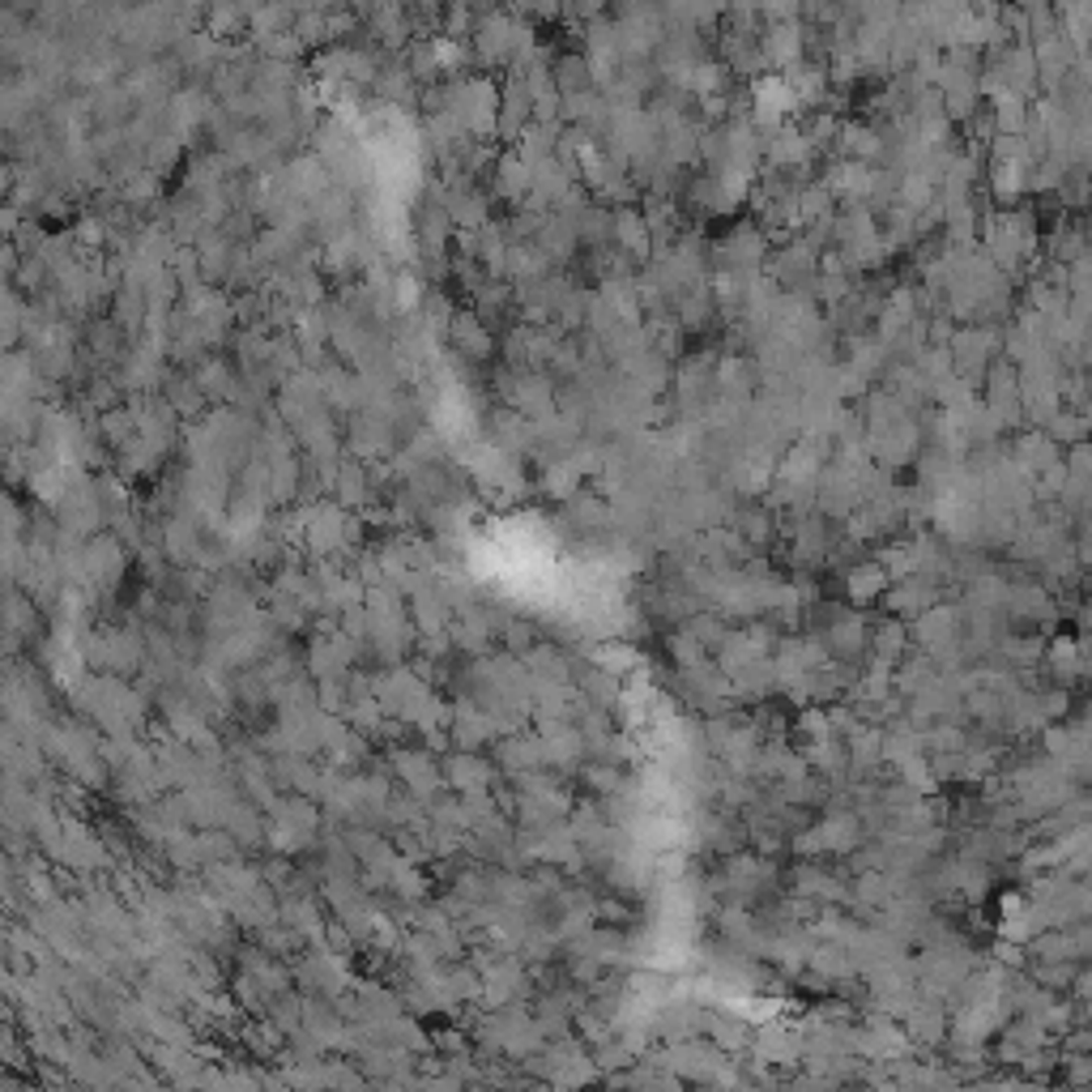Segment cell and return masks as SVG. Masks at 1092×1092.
<instances>
[{
	"instance_id": "ba28073f",
	"label": "cell",
	"mask_w": 1092,
	"mask_h": 1092,
	"mask_svg": "<svg viewBox=\"0 0 1092 1092\" xmlns=\"http://www.w3.org/2000/svg\"><path fill=\"white\" fill-rule=\"evenodd\" d=\"M580 696L593 700V704H611L619 696L611 670H585V674H580Z\"/></svg>"
},
{
	"instance_id": "30bf717a",
	"label": "cell",
	"mask_w": 1092,
	"mask_h": 1092,
	"mask_svg": "<svg viewBox=\"0 0 1092 1092\" xmlns=\"http://www.w3.org/2000/svg\"><path fill=\"white\" fill-rule=\"evenodd\" d=\"M572 521H576V525H585V530H589V525H602L606 517H602V508H598V504L585 500V504H572Z\"/></svg>"
},
{
	"instance_id": "277c9868",
	"label": "cell",
	"mask_w": 1092,
	"mask_h": 1092,
	"mask_svg": "<svg viewBox=\"0 0 1092 1092\" xmlns=\"http://www.w3.org/2000/svg\"><path fill=\"white\" fill-rule=\"evenodd\" d=\"M495 764L517 777V773H530V769H546V743L538 730H513L500 739V751H495Z\"/></svg>"
},
{
	"instance_id": "7a4b0ae2",
	"label": "cell",
	"mask_w": 1092,
	"mask_h": 1092,
	"mask_svg": "<svg viewBox=\"0 0 1092 1092\" xmlns=\"http://www.w3.org/2000/svg\"><path fill=\"white\" fill-rule=\"evenodd\" d=\"M81 568H86V585L90 589H103L111 593L120 585V576H124V546L116 543V534H94L86 546H81Z\"/></svg>"
},
{
	"instance_id": "8992f818",
	"label": "cell",
	"mask_w": 1092,
	"mask_h": 1092,
	"mask_svg": "<svg viewBox=\"0 0 1092 1092\" xmlns=\"http://www.w3.org/2000/svg\"><path fill=\"white\" fill-rule=\"evenodd\" d=\"M333 491H337V504L342 508H354L367 500V482H363V470L354 461H342L333 470Z\"/></svg>"
},
{
	"instance_id": "52a82bcc",
	"label": "cell",
	"mask_w": 1092,
	"mask_h": 1092,
	"mask_svg": "<svg viewBox=\"0 0 1092 1092\" xmlns=\"http://www.w3.org/2000/svg\"><path fill=\"white\" fill-rule=\"evenodd\" d=\"M452 337H457V346L465 354H474V359L491 354V337H487V329H482L474 316H457V324H452Z\"/></svg>"
},
{
	"instance_id": "6da1fadb",
	"label": "cell",
	"mask_w": 1092,
	"mask_h": 1092,
	"mask_svg": "<svg viewBox=\"0 0 1092 1092\" xmlns=\"http://www.w3.org/2000/svg\"><path fill=\"white\" fill-rule=\"evenodd\" d=\"M320 811L324 806L307 793H278L269 802V845L274 854H303V849L316 845V832H320Z\"/></svg>"
},
{
	"instance_id": "3957f363",
	"label": "cell",
	"mask_w": 1092,
	"mask_h": 1092,
	"mask_svg": "<svg viewBox=\"0 0 1092 1092\" xmlns=\"http://www.w3.org/2000/svg\"><path fill=\"white\" fill-rule=\"evenodd\" d=\"M444 782L452 793H478V789H495L500 786V764L482 760L478 751H444Z\"/></svg>"
},
{
	"instance_id": "8fae6325",
	"label": "cell",
	"mask_w": 1092,
	"mask_h": 1092,
	"mask_svg": "<svg viewBox=\"0 0 1092 1092\" xmlns=\"http://www.w3.org/2000/svg\"><path fill=\"white\" fill-rule=\"evenodd\" d=\"M585 777H589V786H593V789H602V793L619 789V773H611V769H589Z\"/></svg>"
},
{
	"instance_id": "9c48e42d",
	"label": "cell",
	"mask_w": 1092,
	"mask_h": 1092,
	"mask_svg": "<svg viewBox=\"0 0 1092 1092\" xmlns=\"http://www.w3.org/2000/svg\"><path fill=\"white\" fill-rule=\"evenodd\" d=\"M500 636H504L508 654H517V658H525V654H530V649L538 645V628H534L530 619H517V615L508 619V628H504Z\"/></svg>"
},
{
	"instance_id": "5b68a950",
	"label": "cell",
	"mask_w": 1092,
	"mask_h": 1092,
	"mask_svg": "<svg viewBox=\"0 0 1092 1092\" xmlns=\"http://www.w3.org/2000/svg\"><path fill=\"white\" fill-rule=\"evenodd\" d=\"M163 550L167 559L180 563V568H196L201 563V550H205V538L196 530L192 517H172L163 525Z\"/></svg>"
}]
</instances>
